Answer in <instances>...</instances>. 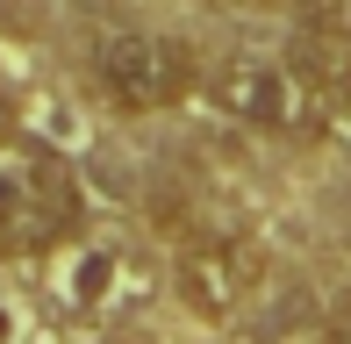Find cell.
<instances>
[{"label":"cell","mask_w":351,"mask_h":344,"mask_svg":"<svg viewBox=\"0 0 351 344\" xmlns=\"http://www.w3.org/2000/svg\"><path fill=\"white\" fill-rule=\"evenodd\" d=\"M208 101H215V115L265 130V136H315L337 115L330 86L301 58H237V65H222L208 79Z\"/></svg>","instance_id":"obj_1"},{"label":"cell","mask_w":351,"mask_h":344,"mask_svg":"<svg viewBox=\"0 0 351 344\" xmlns=\"http://www.w3.org/2000/svg\"><path fill=\"white\" fill-rule=\"evenodd\" d=\"M93 86L115 115H165L201 86V65L165 29H108L93 43Z\"/></svg>","instance_id":"obj_2"},{"label":"cell","mask_w":351,"mask_h":344,"mask_svg":"<svg viewBox=\"0 0 351 344\" xmlns=\"http://www.w3.org/2000/svg\"><path fill=\"white\" fill-rule=\"evenodd\" d=\"M79 230V180L58 158H0V258L51 251Z\"/></svg>","instance_id":"obj_3"},{"label":"cell","mask_w":351,"mask_h":344,"mask_svg":"<svg viewBox=\"0 0 351 344\" xmlns=\"http://www.w3.org/2000/svg\"><path fill=\"white\" fill-rule=\"evenodd\" d=\"M180 280V302L208 323H230L251 294L265 287V244L244 237V230H215V237H194L172 265Z\"/></svg>","instance_id":"obj_4"},{"label":"cell","mask_w":351,"mask_h":344,"mask_svg":"<svg viewBox=\"0 0 351 344\" xmlns=\"http://www.w3.org/2000/svg\"><path fill=\"white\" fill-rule=\"evenodd\" d=\"M323 344H351V294L337 308H330V323H323Z\"/></svg>","instance_id":"obj_5"},{"label":"cell","mask_w":351,"mask_h":344,"mask_svg":"<svg viewBox=\"0 0 351 344\" xmlns=\"http://www.w3.org/2000/svg\"><path fill=\"white\" fill-rule=\"evenodd\" d=\"M344 122H351V93H344Z\"/></svg>","instance_id":"obj_6"}]
</instances>
